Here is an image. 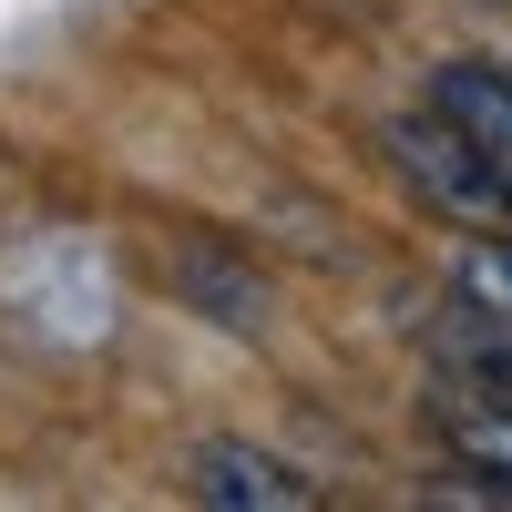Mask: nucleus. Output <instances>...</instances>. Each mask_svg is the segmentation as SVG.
Masks as SVG:
<instances>
[{
    "mask_svg": "<svg viewBox=\"0 0 512 512\" xmlns=\"http://www.w3.org/2000/svg\"><path fill=\"white\" fill-rule=\"evenodd\" d=\"M379 144H390V164L441 205L451 226H512V185L492 175V154L461 134L451 113H431V103H420V113H390V134H379Z\"/></svg>",
    "mask_w": 512,
    "mask_h": 512,
    "instance_id": "nucleus-1",
    "label": "nucleus"
},
{
    "mask_svg": "<svg viewBox=\"0 0 512 512\" xmlns=\"http://www.w3.org/2000/svg\"><path fill=\"white\" fill-rule=\"evenodd\" d=\"M185 492H195V502H226V512H308V502H318V482L297 472V461L246 451V441H205V451L185 461Z\"/></svg>",
    "mask_w": 512,
    "mask_h": 512,
    "instance_id": "nucleus-2",
    "label": "nucleus"
},
{
    "mask_svg": "<svg viewBox=\"0 0 512 512\" xmlns=\"http://www.w3.org/2000/svg\"><path fill=\"white\" fill-rule=\"evenodd\" d=\"M431 431H441L451 472L472 492L512 502V400H482V390H461V379H441L431 390Z\"/></svg>",
    "mask_w": 512,
    "mask_h": 512,
    "instance_id": "nucleus-3",
    "label": "nucleus"
},
{
    "mask_svg": "<svg viewBox=\"0 0 512 512\" xmlns=\"http://www.w3.org/2000/svg\"><path fill=\"white\" fill-rule=\"evenodd\" d=\"M431 359H441V379H461V390L512 400V308H472V297H451L441 328H431Z\"/></svg>",
    "mask_w": 512,
    "mask_h": 512,
    "instance_id": "nucleus-4",
    "label": "nucleus"
},
{
    "mask_svg": "<svg viewBox=\"0 0 512 512\" xmlns=\"http://www.w3.org/2000/svg\"><path fill=\"white\" fill-rule=\"evenodd\" d=\"M431 113H451L461 134L492 154V175L512 185V72L502 62H441L431 72Z\"/></svg>",
    "mask_w": 512,
    "mask_h": 512,
    "instance_id": "nucleus-5",
    "label": "nucleus"
},
{
    "mask_svg": "<svg viewBox=\"0 0 512 512\" xmlns=\"http://www.w3.org/2000/svg\"><path fill=\"white\" fill-rule=\"evenodd\" d=\"M451 297H472V308H512V236H461V246H451Z\"/></svg>",
    "mask_w": 512,
    "mask_h": 512,
    "instance_id": "nucleus-6",
    "label": "nucleus"
}]
</instances>
